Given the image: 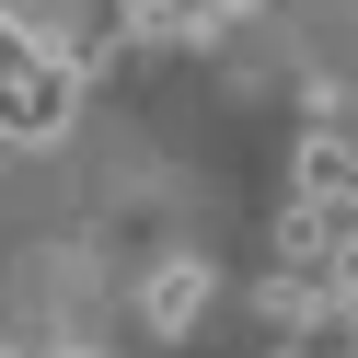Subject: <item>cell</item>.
Returning <instances> with one entry per match:
<instances>
[{"label":"cell","instance_id":"obj_1","mask_svg":"<svg viewBox=\"0 0 358 358\" xmlns=\"http://www.w3.org/2000/svg\"><path fill=\"white\" fill-rule=\"evenodd\" d=\"M196 312H208V266H196V255L150 266V289H139V324L162 335V347H173V335H196Z\"/></svg>","mask_w":358,"mask_h":358},{"label":"cell","instance_id":"obj_2","mask_svg":"<svg viewBox=\"0 0 358 358\" xmlns=\"http://www.w3.org/2000/svg\"><path fill=\"white\" fill-rule=\"evenodd\" d=\"M208 12H220V24H243V12H255V0H208Z\"/></svg>","mask_w":358,"mask_h":358},{"label":"cell","instance_id":"obj_3","mask_svg":"<svg viewBox=\"0 0 358 358\" xmlns=\"http://www.w3.org/2000/svg\"><path fill=\"white\" fill-rule=\"evenodd\" d=\"M347 335H358V289H347Z\"/></svg>","mask_w":358,"mask_h":358},{"label":"cell","instance_id":"obj_4","mask_svg":"<svg viewBox=\"0 0 358 358\" xmlns=\"http://www.w3.org/2000/svg\"><path fill=\"white\" fill-rule=\"evenodd\" d=\"M266 358H301V347H266Z\"/></svg>","mask_w":358,"mask_h":358},{"label":"cell","instance_id":"obj_5","mask_svg":"<svg viewBox=\"0 0 358 358\" xmlns=\"http://www.w3.org/2000/svg\"><path fill=\"white\" fill-rule=\"evenodd\" d=\"M70 358H93V347H70Z\"/></svg>","mask_w":358,"mask_h":358},{"label":"cell","instance_id":"obj_6","mask_svg":"<svg viewBox=\"0 0 358 358\" xmlns=\"http://www.w3.org/2000/svg\"><path fill=\"white\" fill-rule=\"evenodd\" d=\"M347 358H358V347H347Z\"/></svg>","mask_w":358,"mask_h":358}]
</instances>
